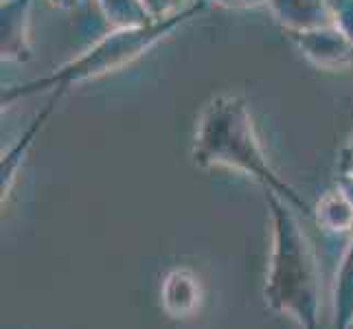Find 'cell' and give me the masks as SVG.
Instances as JSON below:
<instances>
[{"label":"cell","mask_w":353,"mask_h":329,"mask_svg":"<svg viewBox=\"0 0 353 329\" xmlns=\"http://www.w3.org/2000/svg\"><path fill=\"white\" fill-rule=\"evenodd\" d=\"M193 163L202 169H237L257 180L263 189L285 198L303 215H314L301 193L268 163L243 97L217 94L204 106L193 141Z\"/></svg>","instance_id":"6da1fadb"},{"label":"cell","mask_w":353,"mask_h":329,"mask_svg":"<svg viewBox=\"0 0 353 329\" xmlns=\"http://www.w3.org/2000/svg\"><path fill=\"white\" fill-rule=\"evenodd\" d=\"M272 215V252L263 297L268 308L294 319L301 329H319L321 268L312 241L301 228L296 209L285 198L265 189Z\"/></svg>","instance_id":"7a4b0ae2"},{"label":"cell","mask_w":353,"mask_h":329,"mask_svg":"<svg viewBox=\"0 0 353 329\" xmlns=\"http://www.w3.org/2000/svg\"><path fill=\"white\" fill-rule=\"evenodd\" d=\"M204 7H206L204 0H198L196 5H191L182 14H176L167 20H156L152 24H145V27H137V29L108 31L99 40L90 42L86 51L77 55L75 59H70V62H66L64 66L55 68L44 77L24 81L18 83V86L3 90V106H11L20 99H27V97L46 90L64 94L66 90H70L72 86H79L83 81L99 79L110 75V72L125 68L148 51H152L158 42L169 38L182 24H187L191 18L202 14Z\"/></svg>","instance_id":"3957f363"},{"label":"cell","mask_w":353,"mask_h":329,"mask_svg":"<svg viewBox=\"0 0 353 329\" xmlns=\"http://www.w3.org/2000/svg\"><path fill=\"white\" fill-rule=\"evenodd\" d=\"M307 62L321 70H349L353 66V40L336 24L290 33Z\"/></svg>","instance_id":"277c9868"},{"label":"cell","mask_w":353,"mask_h":329,"mask_svg":"<svg viewBox=\"0 0 353 329\" xmlns=\"http://www.w3.org/2000/svg\"><path fill=\"white\" fill-rule=\"evenodd\" d=\"M31 7L33 0H3L0 5V57L3 62L27 64L31 59Z\"/></svg>","instance_id":"5b68a950"},{"label":"cell","mask_w":353,"mask_h":329,"mask_svg":"<svg viewBox=\"0 0 353 329\" xmlns=\"http://www.w3.org/2000/svg\"><path fill=\"white\" fill-rule=\"evenodd\" d=\"M62 97H64L62 92H51L46 106L40 110L38 114H35V119L31 121V126L22 132V137L14 145H11V148L7 150V154H3V161H0V193H3V202L9 198L11 189H14L16 176L20 172V167L24 165V161H27L31 148L35 145V139H38L40 132L46 128L48 119H51L53 110H55L57 101L62 99Z\"/></svg>","instance_id":"8992f818"},{"label":"cell","mask_w":353,"mask_h":329,"mask_svg":"<svg viewBox=\"0 0 353 329\" xmlns=\"http://www.w3.org/2000/svg\"><path fill=\"white\" fill-rule=\"evenodd\" d=\"M274 20L288 33L332 27L334 14L330 0H268Z\"/></svg>","instance_id":"52a82bcc"},{"label":"cell","mask_w":353,"mask_h":329,"mask_svg":"<svg viewBox=\"0 0 353 329\" xmlns=\"http://www.w3.org/2000/svg\"><path fill=\"white\" fill-rule=\"evenodd\" d=\"M202 283L196 272L189 268H174L172 272L165 277L161 299L163 310L172 316V319H189L202 306Z\"/></svg>","instance_id":"ba28073f"},{"label":"cell","mask_w":353,"mask_h":329,"mask_svg":"<svg viewBox=\"0 0 353 329\" xmlns=\"http://www.w3.org/2000/svg\"><path fill=\"white\" fill-rule=\"evenodd\" d=\"M314 217L319 226L330 235H353V204L338 187L323 193L314 206Z\"/></svg>","instance_id":"9c48e42d"},{"label":"cell","mask_w":353,"mask_h":329,"mask_svg":"<svg viewBox=\"0 0 353 329\" xmlns=\"http://www.w3.org/2000/svg\"><path fill=\"white\" fill-rule=\"evenodd\" d=\"M353 327V237L340 259L334 283V329Z\"/></svg>","instance_id":"30bf717a"},{"label":"cell","mask_w":353,"mask_h":329,"mask_svg":"<svg viewBox=\"0 0 353 329\" xmlns=\"http://www.w3.org/2000/svg\"><path fill=\"white\" fill-rule=\"evenodd\" d=\"M110 29H137L156 22L143 0H97Z\"/></svg>","instance_id":"8fae6325"},{"label":"cell","mask_w":353,"mask_h":329,"mask_svg":"<svg viewBox=\"0 0 353 329\" xmlns=\"http://www.w3.org/2000/svg\"><path fill=\"white\" fill-rule=\"evenodd\" d=\"M198 0H143L145 9L150 11L154 20H167L176 14H182L191 5H196Z\"/></svg>","instance_id":"7c38bea8"},{"label":"cell","mask_w":353,"mask_h":329,"mask_svg":"<svg viewBox=\"0 0 353 329\" xmlns=\"http://www.w3.org/2000/svg\"><path fill=\"white\" fill-rule=\"evenodd\" d=\"M334 24L353 40V0H330Z\"/></svg>","instance_id":"4fadbf2b"},{"label":"cell","mask_w":353,"mask_h":329,"mask_svg":"<svg viewBox=\"0 0 353 329\" xmlns=\"http://www.w3.org/2000/svg\"><path fill=\"white\" fill-rule=\"evenodd\" d=\"M206 5H217L224 9H254L268 5V0H204Z\"/></svg>","instance_id":"5bb4252c"},{"label":"cell","mask_w":353,"mask_h":329,"mask_svg":"<svg viewBox=\"0 0 353 329\" xmlns=\"http://www.w3.org/2000/svg\"><path fill=\"white\" fill-rule=\"evenodd\" d=\"M338 174H353V134L338 158Z\"/></svg>","instance_id":"9a60e30c"},{"label":"cell","mask_w":353,"mask_h":329,"mask_svg":"<svg viewBox=\"0 0 353 329\" xmlns=\"http://www.w3.org/2000/svg\"><path fill=\"white\" fill-rule=\"evenodd\" d=\"M336 187L347 196V200L353 204V174H338Z\"/></svg>","instance_id":"2e32d148"},{"label":"cell","mask_w":353,"mask_h":329,"mask_svg":"<svg viewBox=\"0 0 353 329\" xmlns=\"http://www.w3.org/2000/svg\"><path fill=\"white\" fill-rule=\"evenodd\" d=\"M48 5H53L57 9H75L77 0H46Z\"/></svg>","instance_id":"e0dca14e"},{"label":"cell","mask_w":353,"mask_h":329,"mask_svg":"<svg viewBox=\"0 0 353 329\" xmlns=\"http://www.w3.org/2000/svg\"><path fill=\"white\" fill-rule=\"evenodd\" d=\"M83 3H88V0H77V5H83ZM77 5H75V7H77Z\"/></svg>","instance_id":"ac0fdd59"},{"label":"cell","mask_w":353,"mask_h":329,"mask_svg":"<svg viewBox=\"0 0 353 329\" xmlns=\"http://www.w3.org/2000/svg\"><path fill=\"white\" fill-rule=\"evenodd\" d=\"M351 329H353V327H351Z\"/></svg>","instance_id":"d6986e66"}]
</instances>
